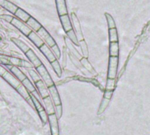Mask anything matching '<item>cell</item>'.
Here are the masks:
<instances>
[{"label": "cell", "instance_id": "cell-6", "mask_svg": "<svg viewBox=\"0 0 150 135\" xmlns=\"http://www.w3.org/2000/svg\"><path fill=\"white\" fill-rule=\"evenodd\" d=\"M118 67V57L110 56L109 59V68H108V78L115 79L117 73Z\"/></svg>", "mask_w": 150, "mask_h": 135}, {"label": "cell", "instance_id": "cell-11", "mask_svg": "<svg viewBox=\"0 0 150 135\" xmlns=\"http://www.w3.org/2000/svg\"><path fill=\"white\" fill-rule=\"evenodd\" d=\"M59 19H60L61 25L63 26V29H64V31L65 33L72 29V24H71V18L69 17L68 14L59 16Z\"/></svg>", "mask_w": 150, "mask_h": 135}, {"label": "cell", "instance_id": "cell-25", "mask_svg": "<svg viewBox=\"0 0 150 135\" xmlns=\"http://www.w3.org/2000/svg\"><path fill=\"white\" fill-rule=\"evenodd\" d=\"M80 42V47L81 48V52H82V57L88 58V44L86 43L85 40H81L79 41Z\"/></svg>", "mask_w": 150, "mask_h": 135}, {"label": "cell", "instance_id": "cell-30", "mask_svg": "<svg viewBox=\"0 0 150 135\" xmlns=\"http://www.w3.org/2000/svg\"><path fill=\"white\" fill-rule=\"evenodd\" d=\"M1 18L2 19H4V20H6V22H8V23H11V21H12V19H13V16H10V15H7V14H4V15H1Z\"/></svg>", "mask_w": 150, "mask_h": 135}, {"label": "cell", "instance_id": "cell-28", "mask_svg": "<svg viewBox=\"0 0 150 135\" xmlns=\"http://www.w3.org/2000/svg\"><path fill=\"white\" fill-rule=\"evenodd\" d=\"M50 49H51V51L53 52V54H55V56L57 57V59L60 58V56H61V52H60V49H59V47H58L57 44V45H55L54 47H52Z\"/></svg>", "mask_w": 150, "mask_h": 135}, {"label": "cell", "instance_id": "cell-15", "mask_svg": "<svg viewBox=\"0 0 150 135\" xmlns=\"http://www.w3.org/2000/svg\"><path fill=\"white\" fill-rule=\"evenodd\" d=\"M14 16H15V18H17L18 19H20L21 21H22L24 23H26L28 20V19L31 17V15L29 13H28L25 10H23L22 8H20V7H18L17 11L15 12Z\"/></svg>", "mask_w": 150, "mask_h": 135}, {"label": "cell", "instance_id": "cell-7", "mask_svg": "<svg viewBox=\"0 0 150 135\" xmlns=\"http://www.w3.org/2000/svg\"><path fill=\"white\" fill-rule=\"evenodd\" d=\"M48 122L50 124V134L51 135H59V125H58V118L57 117L56 112L48 114Z\"/></svg>", "mask_w": 150, "mask_h": 135}, {"label": "cell", "instance_id": "cell-26", "mask_svg": "<svg viewBox=\"0 0 150 135\" xmlns=\"http://www.w3.org/2000/svg\"><path fill=\"white\" fill-rule=\"evenodd\" d=\"M105 18L107 20V25L109 29H112V28H116V23L114 21V19L112 18V16L109 13H105Z\"/></svg>", "mask_w": 150, "mask_h": 135}, {"label": "cell", "instance_id": "cell-2", "mask_svg": "<svg viewBox=\"0 0 150 135\" xmlns=\"http://www.w3.org/2000/svg\"><path fill=\"white\" fill-rule=\"evenodd\" d=\"M39 50L41 51L42 54H43V55L46 57V59L48 60V61L50 62V64L51 65L52 69L54 70V72L56 73V75L60 77L62 76V69L61 66L57 59V57L55 56V54H53V52L51 51V49L44 43L43 45H42L39 47Z\"/></svg>", "mask_w": 150, "mask_h": 135}, {"label": "cell", "instance_id": "cell-8", "mask_svg": "<svg viewBox=\"0 0 150 135\" xmlns=\"http://www.w3.org/2000/svg\"><path fill=\"white\" fill-rule=\"evenodd\" d=\"M71 24H72V29H73L74 33H76L79 41L81 40H84L80 20H79L78 17L76 16V14H75L74 13H71Z\"/></svg>", "mask_w": 150, "mask_h": 135}, {"label": "cell", "instance_id": "cell-13", "mask_svg": "<svg viewBox=\"0 0 150 135\" xmlns=\"http://www.w3.org/2000/svg\"><path fill=\"white\" fill-rule=\"evenodd\" d=\"M27 37H28V39L35 47H37L38 48H39L42 45L44 44L43 40L41 39V37H40L35 31H31L30 33H29Z\"/></svg>", "mask_w": 150, "mask_h": 135}, {"label": "cell", "instance_id": "cell-20", "mask_svg": "<svg viewBox=\"0 0 150 135\" xmlns=\"http://www.w3.org/2000/svg\"><path fill=\"white\" fill-rule=\"evenodd\" d=\"M12 41L13 42V44H15V46L16 47H18L24 54L28 51V50H29L30 48H29V47L24 42V41H22V40H19V39H16V38H12Z\"/></svg>", "mask_w": 150, "mask_h": 135}, {"label": "cell", "instance_id": "cell-4", "mask_svg": "<svg viewBox=\"0 0 150 135\" xmlns=\"http://www.w3.org/2000/svg\"><path fill=\"white\" fill-rule=\"evenodd\" d=\"M32 97V101H33V104H34V107H35V110L37 111L38 113V116L42 121V125H45L48 122V114L46 112V110L44 108V106L42 104V103L40 102V100L33 96Z\"/></svg>", "mask_w": 150, "mask_h": 135}, {"label": "cell", "instance_id": "cell-17", "mask_svg": "<svg viewBox=\"0 0 150 135\" xmlns=\"http://www.w3.org/2000/svg\"><path fill=\"white\" fill-rule=\"evenodd\" d=\"M65 40V43H66V47H68V49L70 50V54H71L72 55H74L75 57H76L77 59H81L82 58V56L79 54V52H78V50L76 49V47H75L74 45H73V43L68 39V38H65L64 39Z\"/></svg>", "mask_w": 150, "mask_h": 135}, {"label": "cell", "instance_id": "cell-1", "mask_svg": "<svg viewBox=\"0 0 150 135\" xmlns=\"http://www.w3.org/2000/svg\"><path fill=\"white\" fill-rule=\"evenodd\" d=\"M0 77H1L7 84H9L25 100L26 102L32 107L35 109L34 107V104L32 101V97L31 95L28 93V91L25 89V87L21 84V83L11 73L9 72L5 67H3L1 64H0Z\"/></svg>", "mask_w": 150, "mask_h": 135}, {"label": "cell", "instance_id": "cell-23", "mask_svg": "<svg viewBox=\"0 0 150 135\" xmlns=\"http://www.w3.org/2000/svg\"><path fill=\"white\" fill-rule=\"evenodd\" d=\"M110 102V99L106 98V97H103L102 102H101L100 106H99V109H98V111H97V114H98V115H100V114H102V113L104 112V111L107 109V107H108Z\"/></svg>", "mask_w": 150, "mask_h": 135}, {"label": "cell", "instance_id": "cell-5", "mask_svg": "<svg viewBox=\"0 0 150 135\" xmlns=\"http://www.w3.org/2000/svg\"><path fill=\"white\" fill-rule=\"evenodd\" d=\"M36 33H37V34L41 37V39L43 40V42H44L50 48H51L52 47H54L55 45H57V43H56L55 40L53 39V37L50 34V33H49L43 26H42Z\"/></svg>", "mask_w": 150, "mask_h": 135}, {"label": "cell", "instance_id": "cell-10", "mask_svg": "<svg viewBox=\"0 0 150 135\" xmlns=\"http://www.w3.org/2000/svg\"><path fill=\"white\" fill-rule=\"evenodd\" d=\"M25 54H26V56H27V58L28 59V61H29V62L32 64V66L33 67H35V69L37 67H39L40 65H42V61L39 59V57L35 54V53L30 48L29 50H28L26 53H25Z\"/></svg>", "mask_w": 150, "mask_h": 135}, {"label": "cell", "instance_id": "cell-16", "mask_svg": "<svg viewBox=\"0 0 150 135\" xmlns=\"http://www.w3.org/2000/svg\"><path fill=\"white\" fill-rule=\"evenodd\" d=\"M9 67V70L11 71V73L20 81L21 82L24 78L27 77V76L19 69V67H15V66H8Z\"/></svg>", "mask_w": 150, "mask_h": 135}, {"label": "cell", "instance_id": "cell-22", "mask_svg": "<svg viewBox=\"0 0 150 135\" xmlns=\"http://www.w3.org/2000/svg\"><path fill=\"white\" fill-rule=\"evenodd\" d=\"M66 36H67V38L73 43V45H74L75 47H79V46H80L79 40H78V38H77L76 33H74L73 29H71V30L66 32Z\"/></svg>", "mask_w": 150, "mask_h": 135}, {"label": "cell", "instance_id": "cell-12", "mask_svg": "<svg viewBox=\"0 0 150 135\" xmlns=\"http://www.w3.org/2000/svg\"><path fill=\"white\" fill-rule=\"evenodd\" d=\"M55 2H56V7H57L58 16H63V15L68 14L65 0H55Z\"/></svg>", "mask_w": 150, "mask_h": 135}, {"label": "cell", "instance_id": "cell-21", "mask_svg": "<svg viewBox=\"0 0 150 135\" xmlns=\"http://www.w3.org/2000/svg\"><path fill=\"white\" fill-rule=\"evenodd\" d=\"M110 56H114V57H118L119 54V45L118 41L117 42H110Z\"/></svg>", "mask_w": 150, "mask_h": 135}, {"label": "cell", "instance_id": "cell-27", "mask_svg": "<svg viewBox=\"0 0 150 135\" xmlns=\"http://www.w3.org/2000/svg\"><path fill=\"white\" fill-rule=\"evenodd\" d=\"M116 87V80L115 79H110L108 78L107 79V83H106V88L105 90H114Z\"/></svg>", "mask_w": 150, "mask_h": 135}, {"label": "cell", "instance_id": "cell-3", "mask_svg": "<svg viewBox=\"0 0 150 135\" xmlns=\"http://www.w3.org/2000/svg\"><path fill=\"white\" fill-rule=\"evenodd\" d=\"M0 63H2L4 65L7 66H15V67H21L25 68V69H31L33 68L32 64L21 58L13 57V56H9V55H4V54H0Z\"/></svg>", "mask_w": 150, "mask_h": 135}, {"label": "cell", "instance_id": "cell-14", "mask_svg": "<svg viewBox=\"0 0 150 135\" xmlns=\"http://www.w3.org/2000/svg\"><path fill=\"white\" fill-rule=\"evenodd\" d=\"M0 6L3 7L4 9H6V11H8L9 13L13 14H14L18 9V6L8 1V0H0Z\"/></svg>", "mask_w": 150, "mask_h": 135}, {"label": "cell", "instance_id": "cell-19", "mask_svg": "<svg viewBox=\"0 0 150 135\" xmlns=\"http://www.w3.org/2000/svg\"><path fill=\"white\" fill-rule=\"evenodd\" d=\"M81 61V63L82 67H84V68H85L87 71H88L89 73H92V74H95V75H96V71L95 70V69H94V68L92 67L91 63L88 61V58L82 57V58L81 59V61Z\"/></svg>", "mask_w": 150, "mask_h": 135}, {"label": "cell", "instance_id": "cell-29", "mask_svg": "<svg viewBox=\"0 0 150 135\" xmlns=\"http://www.w3.org/2000/svg\"><path fill=\"white\" fill-rule=\"evenodd\" d=\"M113 91H114V90H105L104 94H103V97H106V98L111 99L112 95H113Z\"/></svg>", "mask_w": 150, "mask_h": 135}, {"label": "cell", "instance_id": "cell-24", "mask_svg": "<svg viewBox=\"0 0 150 135\" xmlns=\"http://www.w3.org/2000/svg\"><path fill=\"white\" fill-rule=\"evenodd\" d=\"M109 39L110 42H117L118 41V35L117 28L109 29Z\"/></svg>", "mask_w": 150, "mask_h": 135}, {"label": "cell", "instance_id": "cell-9", "mask_svg": "<svg viewBox=\"0 0 150 135\" xmlns=\"http://www.w3.org/2000/svg\"><path fill=\"white\" fill-rule=\"evenodd\" d=\"M11 24L12 26H13L15 28H17L20 32H21L25 36H28L30 32H31V29L22 21H21L20 19H18L17 18L13 17L12 21H11Z\"/></svg>", "mask_w": 150, "mask_h": 135}, {"label": "cell", "instance_id": "cell-18", "mask_svg": "<svg viewBox=\"0 0 150 135\" xmlns=\"http://www.w3.org/2000/svg\"><path fill=\"white\" fill-rule=\"evenodd\" d=\"M27 23V26L29 27V28H31V29H33L35 32H37L42 26L35 19V18H33L32 16L28 19V20L26 22Z\"/></svg>", "mask_w": 150, "mask_h": 135}]
</instances>
